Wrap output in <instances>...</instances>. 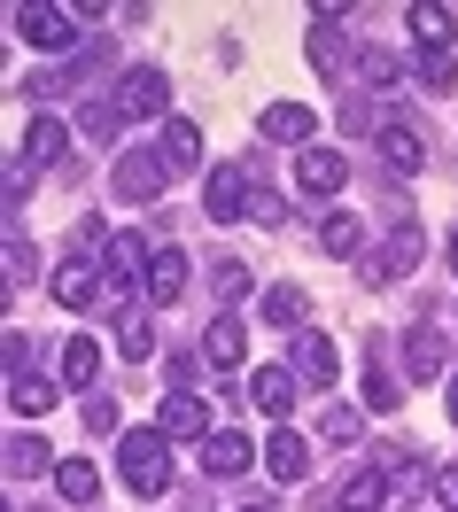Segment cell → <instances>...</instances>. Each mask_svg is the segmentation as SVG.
I'll use <instances>...</instances> for the list:
<instances>
[{
	"mask_svg": "<svg viewBox=\"0 0 458 512\" xmlns=\"http://www.w3.org/2000/svg\"><path fill=\"white\" fill-rule=\"evenodd\" d=\"M117 474H125L132 497H164L171 489V435L164 427H132L117 443Z\"/></svg>",
	"mask_w": 458,
	"mask_h": 512,
	"instance_id": "obj_1",
	"label": "cell"
},
{
	"mask_svg": "<svg viewBox=\"0 0 458 512\" xmlns=\"http://www.w3.org/2000/svg\"><path fill=\"white\" fill-rule=\"evenodd\" d=\"M109 187L125 194V202H156V194L171 187V163L148 156V148H125V156L109 163Z\"/></svg>",
	"mask_w": 458,
	"mask_h": 512,
	"instance_id": "obj_2",
	"label": "cell"
},
{
	"mask_svg": "<svg viewBox=\"0 0 458 512\" xmlns=\"http://www.w3.org/2000/svg\"><path fill=\"white\" fill-rule=\"evenodd\" d=\"M16 32H24V47H70V32H78V8L24 0V8H16Z\"/></svg>",
	"mask_w": 458,
	"mask_h": 512,
	"instance_id": "obj_3",
	"label": "cell"
},
{
	"mask_svg": "<svg viewBox=\"0 0 458 512\" xmlns=\"http://www.w3.org/2000/svg\"><path fill=\"white\" fill-rule=\"evenodd\" d=\"M156 427H164L171 443H210V435H218V427H210V404H202L195 388H171L164 412H156Z\"/></svg>",
	"mask_w": 458,
	"mask_h": 512,
	"instance_id": "obj_4",
	"label": "cell"
},
{
	"mask_svg": "<svg viewBox=\"0 0 458 512\" xmlns=\"http://www.w3.org/2000/svg\"><path fill=\"white\" fill-rule=\"evenodd\" d=\"M249 202H257V194H249V171H241V163H218L210 187H202V210L218 225H233V218H249Z\"/></svg>",
	"mask_w": 458,
	"mask_h": 512,
	"instance_id": "obj_5",
	"label": "cell"
},
{
	"mask_svg": "<svg viewBox=\"0 0 458 512\" xmlns=\"http://www.w3.org/2000/svg\"><path fill=\"white\" fill-rule=\"evenodd\" d=\"M164 109H171L164 70H125V78H117V117H164Z\"/></svg>",
	"mask_w": 458,
	"mask_h": 512,
	"instance_id": "obj_6",
	"label": "cell"
},
{
	"mask_svg": "<svg viewBox=\"0 0 458 512\" xmlns=\"http://www.w3.org/2000/svg\"><path fill=\"white\" fill-rule=\"evenodd\" d=\"M420 249H427V233L412 218L396 225L389 241H381V249H373V264H365V280H404V272H412V264H420Z\"/></svg>",
	"mask_w": 458,
	"mask_h": 512,
	"instance_id": "obj_7",
	"label": "cell"
},
{
	"mask_svg": "<svg viewBox=\"0 0 458 512\" xmlns=\"http://www.w3.org/2000/svg\"><path fill=\"white\" fill-rule=\"evenodd\" d=\"M295 187L311 194V202H327V194L350 187V163L334 156V148H303V156H295Z\"/></svg>",
	"mask_w": 458,
	"mask_h": 512,
	"instance_id": "obj_8",
	"label": "cell"
},
{
	"mask_svg": "<svg viewBox=\"0 0 458 512\" xmlns=\"http://www.w3.org/2000/svg\"><path fill=\"white\" fill-rule=\"evenodd\" d=\"M381 156H389L396 179H412V171H427V132L412 125V117H389V125H381Z\"/></svg>",
	"mask_w": 458,
	"mask_h": 512,
	"instance_id": "obj_9",
	"label": "cell"
},
{
	"mask_svg": "<svg viewBox=\"0 0 458 512\" xmlns=\"http://www.w3.org/2000/svg\"><path fill=\"white\" fill-rule=\"evenodd\" d=\"M404 365H412V381H443V365H451V342H443V326H404Z\"/></svg>",
	"mask_w": 458,
	"mask_h": 512,
	"instance_id": "obj_10",
	"label": "cell"
},
{
	"mask_svg": "<svg viewBox=\"0 0 458 512\" xmlns=\"http://www.w3.org/2000/svg\"><path fill=\"white\" fill-rule=\"evenodd\" d=\"M264 474L280 481V489H295V481H311V443H303L295 427H280V435L264 443Z\"/></svg>",
	"mask_w": 458,
	"mask_h": 512,
	"instance_id": "obj_11",
	"label": "cell"
},
{
	"mask_svg": "<svg viewBox=\"0 0 458 512\" xmlns=\"http://www.w3.org/2000/svg\"><path fill=\"white\" fill-rule=\"evenodd\" d=\"M257 132H264V140H280V148H303V140H319V117H311L303 101H272V109L257 117Z\"/></svg>",
	"mask_w": 458,
	"mask_h": 512,
	"instance_id": "obj_12",
	"label": "cell"
},
{
	"mask_svg": "<svg viewBox=\"0 0 458 512\" xmlns=\"http://www.w3.org/2000/svg\"><path fill=\"white\" fill-rule=\"evenodd\" d=\"M334 373H342V350H334V334H295V381L334 388Z\"/></svg>",
	"mask_w": 458,
	"mask_h": 512,
	"instance_id": "obj_13",
	"label": "cell"
},
{
	"mask_svg": "<svg viewBox=\"0 0 458 512\" xmlns=\"http://www.w3.org/2000/svg\"><path fill=\"white\" fill-rule=\"evenodd\" d=\"M249 404L264 419H288L295 412V365H257V381H249Z\"/></svg>",
	"mask_w": 458,
	"mask_h": 512,
	"instance_id": "obj_14",
	"label": "cell"
},
{
	"mask_svg": "<svg viewBox=\"0 0 458 512\" xmlns=\"http://www.w3.org/2000/svg\"><path fill=\"white\" fill-rule=\"evenodd\" d=\"M148 264H156V249L140 241V233H109V288H132V280H148Z\"/></svg>",
	"mask_w": 458,
	"mask_h": 512,
	"instance_id": "obj_15",
	"label": "cell"
},
{
	"mask_svg": "<svg viewBox=\"0 0 458 512\" xmlns=\"http://www.w3.org/2000/svg\"><path fill=\"white\" fill-rule=\"evenodd\" d=\"M202 357H210V365H241V357H249V319L218 311V319H210V334H202Z\"/></svg>",
	"mask_w": 458,
	"mask_h": 512,
	"instance_id": "obj_16",
	"label": "cell"
},
{
	"mask_svg": "<svg viewBox=\"0 0 458 512\" xmlns=\"http://www.w3.org/2000/svg\"><path fill=\"white\" fill-rule=\"evenodd\" d=\"M63 148H70V125H63V117H32V132H24V171L63 163Z\"/></svg>",
	"mask_w": 458,
	"mask_h": 512,
	"instance_id": "obj_17",
	"label": "cell"
},
{
	"mask_svg": "<svg viewBox=\"0 0 458 512\" xmlns=\"http://www.w3.org/2000/svg\"><path fill=\"white\" fill-rule=\"evenodd\" d=\"M249 458H257V443H249V435H233V427H218V435L202 443V466H210V474H241Z\"/></svg>",
	"mask_w": 458,
	"mask_h": 512,
	"instance_id": "obj_18",
	"label": "cell"
},
{
	"mask_svg": "<svg viewBox=\"0 0 458 512\" xmlns=\"http://www.w3.org/2000/svg\"><path fill=\"white\" fill-rule=\"evenodd\" d=\"M179 295H187V256L156 249V264H148V303H179Z\"/></svg>",
	"mask_w": 458,
	"mask_h": 512,
	"instance_id": "obj_19",
	"label": "cell"
},
{
	"mask_svg": "<svg viewBox=\"0 0 458 512\" xmlns=\"http://www.w3.org/2000/svg\"><path fill=\"white\" fill-rule=\"evenodd\" d=\"M47 288H55V303H63V311H86V303L101 295V280H94V264H63Z\"/></svg>",
	"mask_w": 458,
	"mask_h": 512,
	"instance_id": "obj_20",
	"label": "cell"
},
{
	"mask_svg": "<svg viewBox=\"0 0 458 512\" xmlns=\"http://www.w3.org/2000/svg\"><path fill=\"white\" fill-rule=\"evenodd\" d=\"M117 357H125V365H148V357H156V326L140 319V311H117Z\"/></svg>",
	"mask_w": 458,
	"mask_h": 512,
	"instance_id": "obj_21",
	"label": "cell"
},
{
	"mask_svg": "<svg viewBox=\"0 0 458 512\" xmlns=\"http://www.w3.org/2000/svg\"><path fill=\"white\" fill-rule=\"evenodd\" d=\"M342 512H389V474H381V466L350 474V489H342Z\"/></svg>",
	"mask_w": 458,
	"mask_h": 512,
	"instance_id": "obj_22",
	"label": "cell"
},
{
	"mask_svg": "<svg viewBox=\"0 0 458 512\" xmlns=\"http://www.w3.org/2000/svg\"><path fill=\"white\" fill-rule=\"evenodd\" d=\"M8 404H16L24 419L55 412V381H39V373H16V381H8Z\"/></svg>",
	"mask_w": 458,
	"mask_h": 512,
	"instance_id": "obj_23",
	"label": "cell"
},
{
	"mask_svg": "<svg viewBox=\"0 0 458 512\" xmlns=\"http://www.w3.org/2000/svg\"><path fill=\"white\" fill-rule=\"evenodd\" d=\"M55 489H63L70 505H94V497H101V474L86 466V458H63V466H55Z\"/></svg>",
	"mask_w": 458,
	"mask_h": 512,
	"instance_id": "obj_24",
	"label": "cell"
},
{
	"mask_svg": "<svg viewBox=\"0 0 458 512\" xmlns=\"http://www.w3.org/2000/svg\"><path fill=\"white\" fill-rule=\"evenodd\" d=\"M319 249H327V256H358L365 249V225L350 218V210H334V218L319 225Z\"/></svg>",
	"mask_w": 458,
	"mask_h": 512,
	"instance_id": "obj_25",
	"label": "cell"
},
{
	"mask_svg": "<svg viewBox=\"0 0 458 512\" xmlns=\"http://www.w3.org/2000/svg\"><path fill=\"white\" fill-rule=\"evenodd\" d=\"M164 163H171V171H187V163H202V132L187 125V117H171V125H164Z\"/></svg>",
	"mask_w": 458,
	"mask_h": 512,
	"instance_id": "obj_26",
	"label": "cell"
},
{
	"mask_svg": "<svg viewBox=\"0 0 458 512\" xmlns=\"http://www.w3.org/2000/svg\"><path fill=\"white\" fill-rule=\"evenodd\" d=\"M404 16H412V32H420V47H451V8H435V0H412Z\"/></svg>",
	"mask_w": 458,
	"mask_h": 512,
	"instance_id": "obj_27",
	"label": "cell"
},
{
	"mask_svg": "<svg viewBox=\"0 0 458 512\" xmlns=\"http://www.w3.org/2000/svg\"><path fill=\"white\" fill-rule=\"evenodd\" d=\"M55 466H63V458H47L39 435H16V443H8V474H16V481H24V474H55Z\"/></svg>",
	"mask_w": 458,
	"mask_h": 512,
	"instance_id": "obj_28",
	"label": "cell"
},
{
	"mask_svg": "<svg viewBox=\"0 0 458 512\" xmlns=\"http://www.w3.org/2000/svg\"><path fill=\"white\" fill-rule=\"evenodd\" d=\"M257 311H264V326H303V311H311V295H303V288H272V295L257 303Z\"/></svg>",
	"mask_w": 458,
	"mask_h": 512,
	"instance_id": "obj_29",
	"label": "cell"
},
{
	"mask_svg": "<svg viewBox=\"0 0 458 512\" xmlns=\"http://www.w3.org/2000/svg\"><path fill=\"white\" fill-rule=\"evenodd\" d=\"M365 404H373V412H396V404H404V388H396L389 365H381V342H373V365H365Z\"/></svg>",
	"mask_w": 458,
	"mask_h": 512,
	"instance_id": "obj_30",
	"label": "cell"
},
{
	"mask_svg": "<svg viewBox=\"0 0 458 512\" xmlns=\"http://www.w3.org/2000/svg\"><path fill=\"white\" fill-rule=\"evenodd\" d=\"M94 373H101V350L86 342V334H70V342H63V381H78V388H86Z\"/></svg>",
	"mask_w": 458,
	"mask_h": 512,
	"instance_id": "obj_31",
	"label": "cell"
},
{
	"mask_svg": "<svg viewBox=\"0 0 458 512\" xmlns=\"http://www.w3.org/2000/svg\"><path fill=\"white\" fill-rule=\"evenodd\" d=\"M32 272H39V249H32V241H8V249H0V280H8V288H24Z\"/></svg>",
	"mask_w": 458,
	"mask_h": 512,
	"instance_id": "obj_32",
	"label": "cell"
},
{
	"mask_svg": "<svg viewBox=\"0 0 458 512\" xmlns=\"http://www.w3.org/2000/svg\"><path fill=\"white\" fill-rule=\"evenodd\" d=\"M210 288L226 295V303H241V295H249V264H241V256H218V272H210Z\"/></svg>",
	"mask_w": 458,
	"mask_h": 512,
	"instance_id": "obj_33",
	"label": "cell"
},
{
	"mask_svg": "<svg viewBox=\"0 0 458 512\" xmlns=\"http://www.w3.org/2000/svg\"><path fill=\"white\" fill-rule=\"evenodd\" d=\"M319 435H327L334 450H342V443H358V412H350V404H327V412H319Z\"/></svg>",
	"mask_w": 458,
	"mask_h": 512,
	"instance_id": "obj_34",
	"label": "cell"
},
{
	"mask_svg": "<svg viewBox=\"0 0 458 512\" xmlns=\"http://www.w3.org/2000/svg\"><path fill=\"white\" fill-rule=\"evenodd\" d=\"M358 70H365V86H381V94L396 86V55H389V47H365V55H358Z\"/></svg>",
	"mask_w": 458,
	"mask_h": 512,
	"instance_id": "obj_35",
	"label": "cell"
},
{
	"mask_svg": "<svg viewBox=\"0 0 458 512\" xmlns=\"http://www.w3.org/2000/svg\"><path fill=\"white\" fill-rule=\"evenodd\" d=\"M451 47H420V78H427V86H435V94H443V86H451Z\"/></svg>",
	"mask_w": 458,
	"mask_h": 512,
	"instance_id": "obj_36",
	"label": "cell"
},
{
	"mask_svg": "<svg viewBox=\"0 0 458 512\" xmlns=\"http://www.w3.org/2000/svg\"><path fill=\"white\" fill-rule=\"evenodd\" d=\"M427 497L443 512H458V466H435V474H427Z\"/></svg>",
	"mask_w": 458,
	"mask_h": 512,
	"instance_id": "obj_37",
	"label": "cell"
},
{
	"mask_svg": "<svg viewBox=\"0 0 458 512\" xmlns=\"http://www.w3.org/2000/svg\"><path fill=\"white\" fill-rule=\"evenodd\" d=\"M86 435H117V404L109 396H86Z\"/></svg>",
	"mask_w": 458,
	"mask_h": 512,
	"instance_id": "obj_38",
	"label": "cell"
},
{
	"mask_svg": "<svg viewBox=\"0 0 458 512\" xmlns=\"http://www.w3.org/2000/svg\"><path fill=\"white\" fill-rule=\"evenodd\" d=\"M24 194H32V171H24V163H16V171H8V179H0V202H24Z\"/></svg>",
	"mask_w": 458,
	"mask_h": 512,
	"instance_id": "obj_39",
	"label": "cell"
},
{
	"mask_svg": "<svg viewBox=\"0 0 458 512\" xmlns=\"http://www.w3.org/2000/svg\"><path fill=\"white\" fill-rule=\"evenodd\" d=\"M451 419H458V373H451Z\"/></svg>",
	"mask_w": 458,
	"mask_h": 512,
	"instance_id": "obj_40",
	"label": "cell"
},
{
	"mask_svg": "<svg viewBox=\"0 0 458 512\" xmlns=\"http://www.w3.org/2000/svg\"><path fill=\"white\" fill-rule=\"evenodd\" d=\"M241 512H272V505H241Z\"/></svg>",
	"mask_w": 458,
	"mask_h": 512,
	"instance_id": "obj_41",
	"label": "cell"
}]
</instances>
